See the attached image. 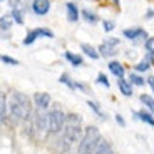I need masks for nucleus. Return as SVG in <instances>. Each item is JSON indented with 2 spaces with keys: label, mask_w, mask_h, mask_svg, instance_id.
Listing matches in <instances>:
<instances>
[{
  "label": "nucleus",
  "mask_w": 154,
  "mask_h": 154,
  "mask_svg": "<svg viewBox=\"0 0 154 154\" xmlns=\"http://www.w3.org/2000/svg\"><path fill=\"white\" fill-rule=\"evenodd\" d=\"M82 119L77 114L66 116V124H64V134H62L60 144L64 151H69L75 143H81L82 139V129H81Z\"/></svg>",
  "instance_id": "nucleus-1"
},
{
  "label": "nucleus",
  "mask_w": 154,
  "mask_h": 154,
  "mask_svg": "<svg viewBox=\"0 0 154 154\" xmlns=\"http://www.w3.org/2000/svg\"><path fill=\"white\" fill-rule=\"evenodd\" d=\"M8 109H10V117L15 122L27 119L29 116L32 114L30 99L27 97V94L14 91L10 96V100H8Z\"/></svg>",
  "instance_id": "nucleus-2"
},
{
  "label": "nucleus",
  "mask_w": 154,
  "mask_h": 154,
  "mask_svg": "<svg viewBox=\"0 0 154 154\" xmlns=\"http://www.w3.org/2000/svg\"><path fill=\"white\" fill-rule=\"evenodd\" d=\"M100 139H102V136H100V132H99L97 127H94V126L87 127L85 132H84V136H82V139H81L79 154H94L97 144L100 143Z\"/></svg>",
  "instance_id": "nucleus-3"
},
{
  "label": "nucleus",
  "mask_w": 154,
  "mask_h": 154,
  "mask_svg": "<svg viewBox=\"0 0 154 154\" xmlns=\"http://www.w3.org/2000/svg\"><path fill=\"white\" fill-rule=\"evenodd\" d=\"M32 129L34 132H37L40 137H47L50 134L49 131V112L42 111V109H37L35 116L32 117Z\"/></svg>",
  "instance_id": "nucleus-4"
},
{
  "label": "nucleus",
  "mask_w": 154,
  "mask_h": 154,
  "mask_svg": "<svg viewBox=\"0 0 154 154\" xmlns=\"http://www.w3.org/2000/svg\"><path fill=\"white\" fill-rule=\"evenodd\" d=\"M64 124H66V114L59 109L49 112V131L50 134H57L64 129Z\"/></svg>",
  "instance_id": "nucleus-5"
},
{
  "label": "nucleus",
  "mask_w": 154,
  "mask_h": 154,
  "mask_svg": "<svg viewBox=\"0 0 154 154\" xmlns=\"http://www.w3.org/2000/svg\"><path fill=\"white\" fill-rule=\"evenodd\" d=\"M38 37H49V38H54V32L50 29H34L32 32H29L23 38V45H30L37 40Z\"/></svg>",
  "instance_id": "nucleus-6"
},
{
  "label": "nucleus",
  "mask_w": 154,
  "mask_h": 154,
  "mask_svg": "<svg viewBox=\"0 0 154 154\" xmlns=\"http://www.w3.org/2000/svg\"><path fill=\"white\" fill-rule=\"evenodd\" d=\"M122 35L129 40H132L134 44H137L139 40H144L147 38V34L143 27H132V29H124L122 30Z\"/></svg>",
  "instance_id": "nucleus-7"
},
{
  "label": "nucleus",
  "mask_w": 154,
  "mask_h": 154,
  "mask_svg": "<svg viewBox=\"0 0 154 154\" xmlns=\"http://www.w3.org/2000/svg\"><path fill=\"white\" fill-rule=\"evenodd\" d=\"M32 10L35 15H45L50 10V0H34L32 2Z\"/></svg>",
  "instance_id": "nucleus-8"
},
{
  "label": "nucleus",
  "mask_w": 154,
  "mask_h": 154,
  "mask_svg": "<svg viewBox=\"0 0 154 154\" xmlns=\"http://www.w3.org/2000/svg\"><path fill=\"white\" fill-rule=\"evenodd\" d=\"M50 96L47 92H35V96H34V104H35V107L37 109H47L50 106Z\"/></svg>",
  "instance_id": "nucleus-9"
},
{
  "label": "nucleus",
  "mask_w": 154,
  "mask_h": 154,
  "mask_svg": "<svg viewBox=\"0 0 154 154\" xmlns=\"http://www.w3.org/2000/svg\"><path fill=\"white\" fill-rule=\"evenodd\" d=\"M66 14H67V20L69 22H77L79 20V15H81V12L77 8V5L74 2H67L66 4Z\"/></svg>",
  "instance_id": "nucleus-10"
},
{
  "label": "nucleus",
  "mask_w": 154,
  "mask_h": 154,
  "mask_svg": "<svg viewBox=\"0 0 154 154\" xmlns=\"http://www.w3.org/2000/svg\"><path fill=\"white\" fill-rule=\"evenodd\" d=\"M97 52H99V55H102V57H114V55H117V52H119V49L116 45H111V44H100L99 49H97Z\"/></svg>",
  "instance_id": "nucleus-11"
},
{
  "label": "nucleus",
  "mask_w": 154,
  "mask_h": 154,
  "mask_svg": "<svg viewBox=\"0 0 154 154\" xmlns=\"http://www.w3.org/2000/svg\"><path fill=\"white\" fill-rule=\"evenodd\" d=\"M117 87H119V91H121V94L122 96H132V92H134V89H132V85H131V82L129 81H126L124 77H121L119 81H117Z\"/></svg>",
  "instance_id": "nucleus-12"
},
{
  "label": "nucleus",
  "mask_w": 154,
  "mask_h": 154,
  "mask_svg": "<svg viewBox=\"0 0 154 154\" xmlns=\"http://www.w3.org/2000/svg\"><path fill=\"white\" fill-rule=\"evenodd\" d=\"M132 117H136V119L143 121V122H146V124H149V126L154 127V117H152V114H151V112H147V111L134 112V111H132Z\"/></svg>",
  "instance_id": "nucleus-13"
},
{
  "label": "nucleus",
  "mask_w": 154,
  "mask_h": 154,
  "mask_svg": "<svg viewBox=\"0 0 154 154\" xmlns=\"http://www.w3.org/2000/svg\"><path fill=\"white\" fill-rule=\"evenodd\" d=\"M109 70H111V74H114L117 79H121V77H124V66L121 64L119 60H111L109 62Z\"/></svg>",
  "instance_id": "nucleus-14"
},
{
  "label": "nucleus",
  "mask_w": 154,
  "mask_h": 154,
  "mask_svg": "<svg viewBox=\"0 0 154 154\" xmlns=\"http://www.w3.org/2000/svg\"><path fill=\"white\" fill-rule=\"evenodd\" d=\"M81 49H82V52H84L87 57H91L92 60H97V59L100 57L99 52H97V49H94V47L89 45V44H81Z\"/></svg>",
  "instance_id": "nucleus-15"
},
{
  "label": "nucleus",
  "mask_w": 154,
  "mask_h": 154,
  "mask_svg": "<svg viewBox=\"0 0 154 154\" xmlns=\"http://www.w3.org/2000/svg\"><path fill=\"white\" fill-rule=\"evenodd\" d=\"M94 154H112L111 144H109L107 141H104V139H100V143L97 144V147H96V151H94Z\"/></svg>",
  "instance_id": "nucleus-16"
},
{
  "label": "nucleus",
  "mask_w": 154,
  "mask_h": 154,
  "mask_svg": "<svg viewBox=\"0 0 154 154\" xmlns=\"http://www.w3.org/2000/svg\"><path fill=\"white\" fill-rule=\"evenodd\" d=\"M64 55H66L67 60H69L72 66H75V67L84 64V59H82V55H77V54H74V52H66Z\"/></svg>",
  "instance_id": "nucleus-17"
},
{
  "label": "nucleus",
  "mask_w": 154,
  "mask_h": 154,
  "mask_svg": "<svg viewBox=\"0 0 154 154\" xmlns=\"http://www.w3.org/2000/svg\"><path fill=\"white\" fill-rule=\"evenodd\" d=\"M14 23V19L12 15H2L0 17V30H8Z\"/></svg>",
  "instance_id": "nucleus-18"
},
{
  "label": "nucleus",
  "mask_w": 154,
  "mask_h": 154,
  "mask_svg": "<svg viewBox=\"0 0 154 154\" xmlns=\"http://www.w3.org/2000/svg\"><path fill=\"white\" fill-rule=\"evenodd\" d=\"M82 17H84V20L87 23H96L97 20H99L96 14H94L92 10H89V8H84V10H82Z\"/></svg>",
  "instance_id": "nucleus-19"
},
{
  "label": "nucleus",
  "mask_w": 154,
  "mask_h": 154,
  "mask_svg": "<svg viewBox=\"0 0 154 154\" xmlns=\"http://www.w3.org/2000/svg\"><path fill=\"white\" fill-rule=\"evenodd\" d=\"M129 82H131V85H136V87H143L146 84V81H144L143 77L139 75V74H134V72L129 75Z\"/></svg>",
  "instance_id": "nucleus-20"
},
{
  "label": "nucleus",
  "mask_w": 154,
  "mask_h": 154,
  "mask_svg": "<svg viewBox=\"0 0 154 154\" xmlns=\"http://www.w3.org/2000/svg\"><path fill=\"white\" fill-rule=\"evenodd\" d=\"M10 15H12V19H14L15 23H19V25L23 23V8H14Z\"/></svg>",
  "instance_id": "nucleus-21"
},
{
  "label": "nucleus",
  "mask_w": 154,
  "mask_h": 154,
  "mask_svg": "<svg viewBox=\"0 0 154 154\" xmlns=\"http://www.w3.org/2000/svg\"><path fill=\"white\" fill-rule=\"evenodd\" d=\"M149 67H151V59H143V60L139 62V64H136L134 66V69L137 70V72H147L149 70Z\"/></svg>",
  "instance_id": "nucleus-22"
},
{
  "label": "nucleus",
  "mask_w": 154,
  "mask_h": 154,
  "mask_svg": "<svg viewBox=\"0 0 154 154\" xmlns=\"http://www.w3.org/2000/svg\"><path fill=\"white\" fill-rule=\"evenodd\" d=\"M141 102L149 109L151 114H154V99H152V97L147 96V94H143V96H141Z\"/></svg>",
  "instance_id": "nucleus-23"
},
{
  "label": "nucleus",
  "mask_w": 154,
  "mask_h": 154,
  "mask_svg": "<svg viewBox=\"0 0 154 154\" xmlns=\"http://www.w3.org/2000/svg\"><path fill=\"white\" fill-rule=\"evenodd\" d=\"M87 106H89L91 109H92V111H94V114H96L97 117H99V119H106L104 112L100 111V107H99V104H97V102H94V100H87Z\"/></svg>",
  "instance_id": "nucleus-24"
},
{
  "label": "nucleus",
  "mask_w": 154,
  "mask_h": 154,
  "mask_svg": "<svg viewBox=\"0 0 154 154\" xmlns=\"http://www.w3.org/2000/svg\"><path fill=\"white\" fill-rule=\"evenodd\" d=\"M144 49L149 55H154V37H149L146 38V42H144Z\"/></svg>",
  "instance_id": "nucleus-25"
},
{
  "label": "nucleus",
  "mask_w": 154,
  "mask_h": 154,
  "mask_svg": "<svg viewBox=\"0 0 154 154\" xmlns=\"http://www.w3.org/2000/svg\"><path fill=\"white\" fill-rule=\"evenodd\" d=\"M5 109H7V99H5V94L4 92H0V119H4Z\"/></svg>",
  "instance_id": "nucleus-26"
},
{
  "label": "nucleus",
  "mask_w": 154,
  "mask_h": 154,
  "mask_svg": "<svg viewBox=\"0 0 154 154\" xmlns=\"http://www.w3.org/2000/svg\"><path fill=\"white\" fill-rule=\"evenodd\" d=\"M60 82H62V84H66L69 89H75V82H74L67 74H62V75H60Z\"/></svg>",
  "instance_id": "nucleus-27"
},
{
  "label": "nucleus",
  "mask_w": 154,
  "mask_h": 154,
  "mask_svg": "<svg viewBox=\"0 0 154 154\" xmlns=\"http://www.w3.org/2000/svg\"><path fill=\"white\" fill-rule=\"evenodd\" d=\"M0 60L8 64V66H19V60L14 59V57H8V55H0Z\"/></svg>",
  "instance_id": "nucleus-28"
},
{
  "label": "nucleus",
  "mask_w": 154,
  "mask_h": 154,
  "mask_svg": "<svg viewBox=\"0 0 154 154\" xmlns=\"http://www.w3.org/2000/svg\"><path fill=\"white\" fill-rule=\"evenodd\" d=\"M97 82H99V84H102L104 87H107V89L111 87V82H109V79L104 75V74H99V75H97Z\"/></svg>",
  "instance_id": "nucleus-29"
},
{
  "label": "nucleus",
  "mask_w": 154,
  "mask_h": 154,
  "mask_svg": "<svg viewBox=\"0 0 154 154\" xmlns=\"http://www.w3.org/2000/svg\"><path fill=\"white\" fill-rule=\"evenodd\" d=\"M102 27H104L106 32H111V30H114L116 23L112 22V20H102Z\"/></svg>",
  "instance_id": "nucleus-30"
},
{
  "label": "nucleus",
  "mask_w": 154,
  "mask_h": 154,
  "mask_svg": "<svg viewBox=\"0 0 154 154\" xmlns=\"http://www.w3.org/2000/svg\"><path fill=\"white\" fill-rule=\"evenodd\" d=\"M8 5L12 7V10H14V8H20V7H22L20 0H8Z\"/></svg>",
  "instance_id": "nucleus-31"
},
{
  "label": "nucleus",
  "mask_w": 154,
  "mask_h": 154,
  "mask_svg": "<svg viewBox=\"0 0 154 154\" xmlns=\"http://www.w3.org/2000/svg\"><path fill=\"white\" fill-rule=\"evenodd\" d=\"M106 44H111V45H116V47H117V45L121 44V40H119V38H114V37H109L107 40H106Z\"/></svg>",
  "instance_id": "nucleus-32"
},
{
  "label": "nucleus",
  "mask_w": 154,
  "mask_h": 154,
  "mask_svg": "<svg viewBox=\"0 0 154 154\" xmlns=\"http://www.w3.org/2000/svg\"><path fill=\"white\" fill-rule=\"evenodd\" d=\"M116 121H117V124H119L121 127H124V126H126V121H124L119 114H116Z\"/></svg>",
  "instance_id": "nucleus-33"
},
{
  "label": "nucleus",
  "mask_w": 154,
  "mask_h": 154,
  "mask_svg": "<svg viewBox=\"0 0 154 154\" xmlns=\"http://www.w3.org/2000/svg\"><path fill=\"white\" fill-rule=\"evenodd\" d=\"M75 89H81L82 92H87V89H85V85L82 82H75Z\"/></svg>",
  "instance_id": "nucleus-34"
},
{
  "label": "nucleus",
  "mask_w": 154,
  "mask_h": 154,
  "mask_svg": "<svg viewBox=\"0 0 154 154\" xmlns=\"http://www.w3.org/2000/svg\"><path fill=\"white\" fill-rule=\"evenodd\" d=\"M147 84L151 85V89H152V92H154V75H149V77H147Z\"/></svg>",
  "instance_id": "nucleus-35"
},
{
  "label": "nucleus",
  "mask_w": 154,
  "mask_h": 154,
  "mask_svg": "<svg viewBox=\"0 0 154 154\" xmlns=\"http://www.w3.org/2000/svg\"><path fill=\"white\" fill-rule=\"evenodd\" d=\"M152 17H154V10H147L146 12V19L149 20V19H152Z\"/></svg>",
  "instance_id": "nucleus-36"
},
{
  "label": "nucleus",
  "mask_w": 154,
  "mask_h": 154,
  "mask_svg": "<svg viewBox=\"0 0 154 154\" xmlns=\"http://www.w3.org/2000/svg\"><path fill=\"white\" fill-rule=\"evenodd\" d=\"M114 4H116V5H117V4H119V0H114Z\"/></svg>",
  "instance_id": "nucleus-37"
},
{
  "label": "nucleus",
  "mask_w": 154,
  "mask_h": 154,
  "mask_svg": "<svg viewBox=\"0 0 154 154\" xmlns=\"http://www.w3.org/2000/svg\"><path fill=\"white\" fill-rule=\"evenodd\" d=\"M0 2H4V0H0Z\"/></svg>",
  "instance_id": "nucleus-38"
}]
</instances>
